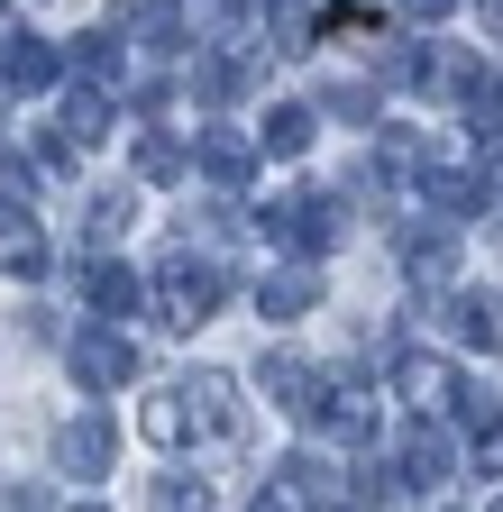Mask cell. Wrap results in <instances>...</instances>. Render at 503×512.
Returning <instances> with one entry per match:
<instances>
[{
  "label": "cell",
  "mask_w": 503,
  "mask_h": 512,
  "mask_svg": "<svg viewBox=\"0 0 503 512\" xmlns=\"http://www.w3.org/2000/svg\"><path fill=\"white\" fill-rule=\"evenodd\" d=\"M83 293H92V311H101V320L138 311V275L119 266V256H92V266H83Z\"/></svg>",
  "instance_id": "cell-16"
},
{
  "label": "cell",
  "mask_w": 503,
  "mask_h": 512,
  "mask_svg": "<svg viewBox=\"0 0 503 512\" xmlns=\"http://www.w3.org/2000/svg\"><path fill=\"white\" fill-rule=\"evenodd\" d=\"M485 512H503V494H494V503H485Z\"/></svg>",
  "instance_id": "cell-31"
},
{
  "label": "cell",
  "mask_w": 503,
  "mask_h": 512,
  "mask_svg": "<svg viewBox=\"0 0 503 512\" xmlns=\"http://www.w3.org/2000/svg\"><path fill=\"white\" fill-rule=\"evenodd\" d=\"M311 302H321V266H275V275L257 284V311H266V320H302Z\"/></svg>",
  "instance_id": "cell-11"
},
{
  "label": "cell",
  "mask_w": 503,
  "mask_h": 512,
  "mask_svg": "<svg viewBox=\"0 0 503 512\" xmlns=\"http://www.w3.org/2000/svg\"><path fill=\"white\" fill-rule=\"evenodd\" d=\"M421 192H430V211H439V220H476V211H494L503 174H485V165L449 156V165H430V174H421Z\"/></svg>",
  "instance_id": "cell-4"
},
{
  "label": "cell",
  "mask_w": 503,
  "mask_h": 512,
  "mask_svg": "<svg viewBox=\"0 0 503 512\" xmlns=\"http://www.w3.org/2000/svg\"><path fill=\"white\" fill-rule=\"evenodd\" d=\"M449 330H458L467 348L503 357V302H494V293H458V302H449Z\"/></svg>",
  "instance_id": "cell-14"
},
{
  "label": "cell",
  "mask_w": 503,
  "mask_h": 512,
  "mask_svg": "<svg viewBox=\"0 0 503 512\" xmlns=\"http://www.w3.org/2000/svg\"><path fill=\"white\" fill-rule=\"evenodd\" d=\"M266 238L311 266V256L339 238V202H330V192H275V202H266Z\"/></svg>",
  "instance_id": "cell-3"
},
{
  "label": "cell",
  "mask_w": 503,
  "mask_h": 512,
  "mask_svg": "<svg viewBox=\"0 0 503 512\" xmlns=\"http://www.w3.org/2000/svg\"><path fill=\"white\" fill-rule=\"evenodd\" d=\"M119 55H129V37H119V28H92V37L74 46V64H83V74H119Z\"/></svg>",
  "instance_id": "cell-25"
},
{
  "label": "cell",
  "mask_w": 503,
  "mask_h": 512,
  "mask_svg": "<svg viewBox=\"0 0 503 512\" xmlns=\"http://www.w3.org/2000/svg\"><path fill=\"white\" fill-rule=\"evenodd\" d=\"M476 467H485V476H503V412L476 430Z\"/></svg>",
  "instance_id": "cell-28"
},
{
  "label": "cell",
  "mask_w": 503,
  "mask_h": 512,
  "mask_svg": "<svg viewBox=\"0 0 503 512\" xmlns=\"http://www.w3.org/2000/svg\"><path fill=\"white\" fill-rule=\"evenodd\" d=\"M403 275L412 284H449L458 275V238L449 229H403Z\"/></svg>",
  "instance_id": "cell-12"
},
{
  "label": "cell",
  "mask_w": 503,
  "mask_h": 512,
  "mask_svg": "<svg viewBox=\"0 0 503 512\" xmlns=\"http://www.w3.org/2000/svg\"><path fill=\"white\" fill-rule=\"evenodd\" d=\"M0 275H46V238L19 211H0Z\"/></svg>",
  "instance_id": "cell-19"
},
{
  "label": "cell",
  "mask_w": 503,
  "mask_h": 512,
  "mask_svg": "<svg viewBox=\"0 0 503 512\" xmlns=\"http://www.w3.org/2000/svg\"><path fill=\"white\" fill-rule=\"evenodd\" d=\"M193 165H202L211 183H247V165H257V147H247L238 128H202V138H193Z\"/></svg>",
  "instance_id": "cell-13"
},
{
  "label": "cell",
  "mask_w": 503,
  "mask_h": 512,
  "mask_svg": "<svg viewBox=\"0 0 503 512\" xmlns=\"http://www.w3.org/2000/svg\"><path fill=\"white\" fill-rule=\"evenodd\" d=\"M375 156H385V165H366V174H421L430 138H421V128H375Z\"/></svg>",
  "instance_id": "cell-20"
},
{
  "label": "cell",
  "mask_w": 503,
  "mask_h": 512,
  "mask_svg": "<svg viewBox=\"0 0 503 512\" xmlns=\"http://www.w3.org/2000/svg\"><path fill=\"white\" fill-rule=\"evenodd\" d=\"M0 64H10V83H19V92H46L55 74H65V55H55L46 37H0Z\"/></svg>",
  "instance_id": "cell-15"
},
{
  "label": "cell",
  "mask_w": 503,
  "mask_h": 512,
  "mask_svg": "<svg viewBox=\"0 0 503 512\" xmlns=\"http://www.w3.org/2000/svg\"><path fill=\"white\" fill-rule=\"evenodd\" d=\"M74 512H101V503H74Z\"/></svg>",
  "instance_id": "cell-30"
},
{
  "label": "cell",
  "mask_w": 503,
  "mask_h": 512,
  "mask_svg": "<svg viewBox=\"0 0 503 512\" xmlns=\"http://www.w3.org/2000/svg\"><path fill=\"white\" fill-rule=\"evenodd\" d=\"M394 485H403V494H439V485H449V430H439V421H412V430H403Z\"/></svg>",
  "instance_id": "cell-6"
},
{
  "label": "cell",
  "mask_w": 503,
  "mask_h": 512,
  "mask_svg": "<svg viewBox=\"0 0 503 512\" xmlns=\"http://www.w3.org/2000/svg\"><path fill=\"white\" fill-rule=\"evenodd\" d=\"M129 375H138V348L119 330H83L74 339V384H83V394H119Z\"/></svg>",
  "instance_id": "cell-7"
},
{
  "label": "cell",
  "mask_w": 503,
  "mask_h": 512,
  "mask_svg": "<svg viewBox=\"0 0 503 512\" xmlns=\"http://www.w3.org/2000/svg\"><path fill=\"white\" fill-rule=\"evenodd\" d=\"M403 10H412V19L430 28V19H449V10H458V0H403Z\"/></svg>",
  "instance_id": "cell-29"
},
{
  "label": "cell",
  "mask_w": 503,
  "mask_h": 512,
  "mask_svg": "<svg viewBox=\"0 0 503 512\" xmlns=\"http://www.w3.org/2000/svg\"><path fill=\"white\" fill-rule=\"evenodd\" d=\"M138 430H147L156 448H183V439H202V448H238V430H247V403H238V384H229L220 366H202V375L165 384V394H147Z\"/></svg>",
  "instance_id": "cell-1"
},
{
  "label": "cell",
  "mask_w": 503,
  "mask_h": 512,
  "mask_svg": "<svg viewBox=\"0 0 503 512\" xmlns=\"http://www.w3.org/2000/svg\"><path fill=\"white\" fill-rule=\"evenodd\" d=\"M183 165H193V147H174L165 128H147V138H138V174H147V183H174Z\"/></svg>",
  "instance_id": "cell-21"
},
{
  "label": "cell",
  "mask_w": 503,
  "mask_h": 512,
  "mask_svg": "<svg viewBox=\"0 0 503 512\" xmlns=\"http://www.w3.org/2000/svg\"><path fill=\"white\" fill-rule=\"evenodd\" d=\"M257 384H266V403L275 412H311V394H321V366H311V357H293V348H266V366H257Z\"/></svg>",
  "instance_id": "cell-10"
},
{
  "label": "cell",
  "mask_w": 503,
  "mask_h": 512,
  "mask_svg": "<svg viewBox=\"0 0 503 512\" xmlns=\"http://www.w3.org/2000/svg\"><path fill=\"white\" fill-rule=\"evenodd\" d=\"M330 110H339V119H357V128H375V92H366V83H348V92H330Z\"/></svg>",
  "instance_id": "cell-27"
},
{
  "label": "cell",
  "mask_w": 503,
  "mask_h": 512,
  "mask_svg": "<svg viewBox=\"0 0 503 512\" xmlns=\"http://www.w3.org/2000/svg\"><path fill=\"white\" fill-rule=\"evenodd\" d=\"M311 128H321V119H311L302 101H275L266 128H257V147H266V156H302V147H311Z\"/></svg>",
  "instance_id": "cell-18"
},
{
  "label": "cell",
  "mask_w": 503,
  "mask_h": 512,
  "mask_svg": "<svg viewBox=\"0 0 503 512\" xmlns=\"http://www.w3.org/2000/svg\"><path fill=\"white\" fill-rule=\"evenodd\" d=\"M156 512H220L202 476H156Z\"/></svg>",
  "instance_id": "cell-23"
},
{
  "label": "cell",
  "mask_w": 503,
  "mask_h": 512,
  "mask_svg": "<svg viewBox=\"0 0 503 512\" xmlns=\"http://www.w3.org/2000/svg\"><path fill=\"white\" fill-rule=\"evenodd\" d=\"M37 183H46V174H37L28 147H0V192H10V202H37Z\"/></svg>",
  "instance_id": "cell-24"
},
{
  "label": "cell",
  "mask_w": 503,
  "mask_h": 512,
  "mask_svg": "<svg viewBox=\"0 0 503 512\" xmlns=\"http://www.w3.org/2000/svg\"><path fill=\"white\" fill-rule=\"evenodd\" d=\"M220 293H229L220 256H193V247H183V256H165V266H156V320H165V330H183V339L220 311Z\"/></svg>",
  "instance_id": "cell-2"
},
{
  "label": "cell",
  "mask_w": 503,
  "mask_h": 512,
  "mask_svg": "<svg viewBox=\"0 0 503 512\" xmlns=\"http://www.w3.org/2000/svg\"><path fill=\"white\" fill-rule=\"evenodd\" d=\"M129 229H138V192H101V202H92V247L129 238Z\"/></svg>",
  "instance_id": "cell-22"
},
{
  "label": "cell",
  "mask_w": 503,
  "mask_h": 512,
  "mask_svg": "<svg viewBox=\"0 0 503 512\" xmlns=\"http://www.w3.org/2000/svg\"><path fill=\"white\" fill-rule=\"evenodd\" d=\"M110 458H119V430L101 421V412H83V421H65V430H55V467H65V476H110Z\"/></svg>",
  "instance_id": "cell-9"
},
{
  "label": "cell",
  "mask_w": 503,
  "mask_h": 512,
  "mask_svg": "<svg viewBox=\"0 0 503 512\" xmlns=\"http://www.w3.org/2000/svg\"><path fill=\"white\" fill-rule=\"evenodd\" d=\"M321 28H339V37H348V46H366V37H375V28H385V19H375V10H357V0H348V10H330V19H321Z\"/></svg>",
  "instance_id": "cell-26"
},
{
  "label": "cell",
  "mask_w": 503,
  "mask_h": 512,
  "mask_svg": "<svg viewBox=\"0 0 503 512\" xmlns=\"http://www.w3.org/2000/svg\"><path fill=\"white\" fill-rule=\"evenodd\" d=\"M385 384H394V394H403V403H412V412L430 421L439 403H449V384H458V375H449V357H430V348H394Z\"/></svg>",
  "instance_id": "cell-8"
},
{
  "label": "cell",
  "mask_w": 503,
  "mask_h": 512,
  "mask_svg": "<svg viewBox=\"0 0 503 512\" xmlns=\"http://www.w3.org/2000/svg\"><path fill=\"white\" fill-rule=\"evenodd\" d=\"M302 421L357 448V439L375 430V394H366V384H348V375H321V394H311V412H302Z\"/></svg>",
  "instance_id": "cell-5"
},
{
  "label": "cell",
  "mask_w": 503,
  "mask_h": 512,
  "mask_svg": "<svg viewBox=\"0 0 503 512\" xmlns=\"http://www.w3.org/2000/svg\"><path fill=\"white\" fill-rule=\"evenodd\" d=\"M110 138V92H65V138H55V147H101Z\"/></svg>",
  "instance_id": "cell-17"
}]
</instances>
